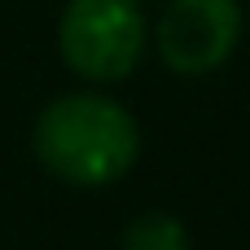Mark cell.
Returning <instances> with one entry per match:
<instances>
[{"label":"cell","instance_id":"7a4b0ae2","mask_svg":"<svg viewBox=\"0 0 250 250\" xmlns=\"http://www.w3.org/2000/svg\"><path fill=\"white\" fill-rule=\"evenodd\" d=\"M62 62L97 83L123 79L136 70L145 48L141 0H70L62 13Z\"/></svg>","mask_w":250,"mask_h":250},{"label":"cell","instance_id":"277c9868","mask_svg":"<svg viewBox=\"0 0 250 250\" xmlns=\"http://www.w3.org/2000/svg\"><path fill=\"white\" fill-rule=\"evenodd\" d=\"M123 250H189V233H185V224L176 215L149 211V215H141V220L127 224Z\"/></svg>","mask_w":250,"mask_h":250},{"label":"cell","instance_id":"3957f363","mask_svg":"<svg viewBox=\"0 0 250 250\" xmlns=\"http://www.w3.org/2000/svg\"><path fill=\"white\" fill-rule=\"evenodd\" d=\"M242 40L237 0H171L158 22V53L176 75H207Z\"/></svg>","mask_w":250,"mask_h":250},{"label":"cell","instance_id":"6da1fadb","mask_svg":"<svg viewBox=\"0 0 250 250\" xmlns=\"http://www.w3.org/2000/svg\"><path fill=\"white\" fill-rule=\"evenodd\" d=\"M40 163L79 189H101L114 185L141 154V132L136 119L97 92H70L57 97L40 119L31 136Z\"/></svg>","mask_w":250,"mask_h":250}]
</instances>
